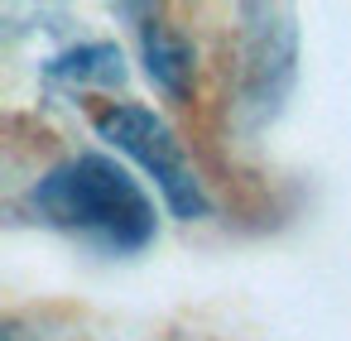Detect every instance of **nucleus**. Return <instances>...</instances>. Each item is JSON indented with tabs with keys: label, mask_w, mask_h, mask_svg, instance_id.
<instances>
[{
	"label": "nucleus",
	"mask_w": 351,
	"mask_h": 341,
	"mask_svg": "<svg viewBox=\"0 0 351 341\" xmlns=\"http://www.w3.org/2000/svg\"><path fill=\"white\" fill-rule=\"evenodd\" d=\"M34 207L53 226L92 236L111 250H140L154 236V207L145 188L101 154H77L58 164L34 188Z\"/></svg>",
	"instance_id": "f257e3e1"
},
{
	"label": "nucleus",
	"mask_w": 351,
	"mask_h": 341,
	"mask_svg": "<svg viewBox=\"0 0 351 341\" xmlns=\"http://www.w3.org/2000/svg\"><path fill=\"white\" fill-rule=\"evenodd\" d=\"M97 130H101V140H111L116 149H125L135 164H145L154 173V183H159V192H164L173 216L193 221V216L207 212L202 183H197L183 144L173 140V130L154 111H145V106H106L97 116Z\"/></svg>",
	"instance_id": "f03ea898"
},
{
	"label": "nucleus",
	"mask_w": 351,
	"mask_h": 341,
	"mask_svg": "<svg viewBox=\"0 0 351 341\" xmlns=\"http://www.w3.org/2000/svg\"><path fill=\"white\" fill-rule=\"evenodd\" d=\"M145 68L164 92L178 97L188 87V73H193V49L178 34H169L164 25H154V29H145Z\"/></svg>",
	"instance_id": "7ed1b4c3"
},
{
	"label": "nucleus",
	"mask_w": 351,
	"mask_h": 341,
	"mask_svg": "<svg viewBox=\"0 0 351 341\" xmlns=\"http://www.w3.org/2000/svg\"><path fill=\"white\" fill-rule=\"evenodd\" d=\"M53 77H73V82H101V87H121L125 68H121V53L106 49V44H92V49H77V53H63L58 63H49Z\"/></svg>",
	"instance_id": "20e7f679"
}]
</instances>
